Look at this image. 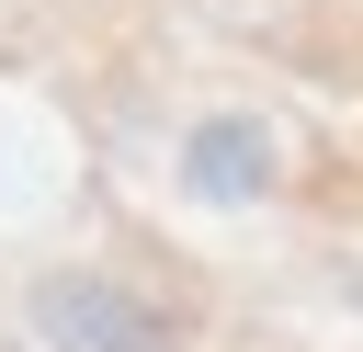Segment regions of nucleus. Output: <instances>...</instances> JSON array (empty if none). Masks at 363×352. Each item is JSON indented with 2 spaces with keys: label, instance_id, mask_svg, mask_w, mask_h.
<instances>
[{
  "label": "nucleus",
  "instance_id": "f257e3e1",
  "mask_svg": "<svg viewBox=\"0 0 363 352\" xmlns=\"http://www.w3.org/2000/svg\"><path fill=\"white\" fill-rule=\"evenodd\" d=\"M34 329H45L57 352H170V318L136 307V295L102 284V273H57V284L34 295Z\"/></svg>",
  "mask_w": 363,
  "mask_h": 352
},
{
  "label": "nucleus",
  "instance_id": "f03ea898",
  "mask_svg": "<svg viewBox=\"0 0 363 352\" xmlns=\"http://www.w3.org/2000/svg\"><path fill=\"white\" fill-rule=\"evenodd\" d=\"M193 182H204V193H250V182H261V148H250V125H204V148H193Z\"/></svg>",
  "mask_w": 363,
  "mask_h": 352
}]
</instances>
